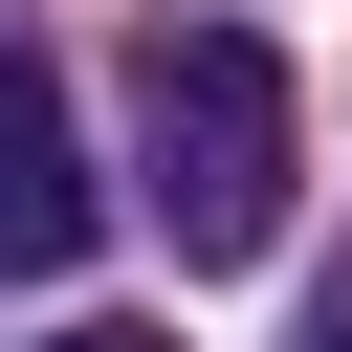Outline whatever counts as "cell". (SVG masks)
I'll return each instance as SVG.
<instances>
[{
  "instance_id": "1",
  "label": "cell",
  "mask_w": 352,
  "mask_h": 352,
  "mask_svg": "<svg viewBox=\"0 0 352 352\" xmlns=\"http://www.w3.org/2000/svg\"><path fill=\"white\" fill-rule=\"evenodd\" d=\"M286 176H308L286 44L264 22H154V66H132V198L176 220V264H264L286 242Z\"/></svg>"
},
{
  "instance_id": "2",
  "label": "cell",
  "mask_w": 352,
  "mask_h": 352,
  "mask_svg": "<svg viewBox=\"0 0 352 352\" xmlns=\"http://www.w3.org/2000/svg\"><path fill=\"white\" fill-rule=\"evenodd\" d=\"M88 220H110V176H88V132H66V66L0 44V286L88 264Z\"/></svg>"
},
{
  "instance_id": "3",
  "label": "cell",
  "mask_w": 352,
  "mask_h": 352,
  "mask_svg": "<svg viewBox=\"0 0 352 352\" xmlns=\"http://www.w3.org/2000/svg\"><path fill=\"white\" fill-rule=\"evenodd\" d=\"M44 352H176V330H132V308H88V330H44Z\"/></svg>"
},
{
  "instance_id": "4",
  "label": "cell",
  "mask_w": 352,
  "mask_h": 352,
  "mask_svg": "<svg viewBox=\"0 0 352 352\" xmlns=\"http://www.w3.org/2000/svg\"><path fill=\"white\" fill-rule=\"evenodd\" d=\"M308 352H352V308H330V330H308Z\"/></svg>"
}]
</instances>
